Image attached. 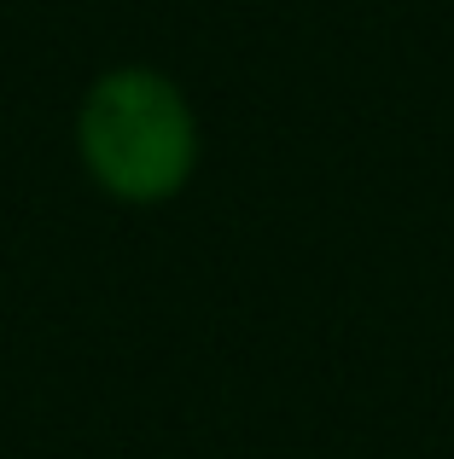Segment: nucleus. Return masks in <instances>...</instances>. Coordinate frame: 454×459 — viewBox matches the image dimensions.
I'll list each match as a JSON object with an SVG mask.
<instances>
[{"mask_svg":"<svg viewBox=\"0 0 454 459\" xmlns=\"http://www.w3.org/2000/svg\"><path fill=\"white\" fill-rule=\"evenodd\" d=\"M76 157L93 186L128 210L181 198L198 169V117L181 82L152 65H117L93 76L76 111Z\"/></svg>","mask_w":454,"mask_h":459,"instance_id":"nucleus-1","label":"nucleus"}]
</instances>
